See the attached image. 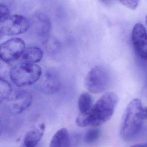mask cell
Listing matches in <instances>:
<instances>
[{"label":"cell","instance_id":"6da1fadb","mask_svg":"<svg viewBox=\"0 0 147 147\" xmlns=\"http://www.w3.org/2000/svg\"><path fill=\"white\" fill-rule=\"evenodd\" d=\"M118 100L117 95L115 93L105 94L89 111L79 114L76 124L80 127H85L97 126L105 123L113 115Z\"/></svg>","mask_w":147,"mask_h":147},{"label":"cell","instance_id":"7a4b0ae2","mask_svg":"<svg viewBox=\"0 0 147 147\" xmlns=\"http://www.w3.org/2000/svg\"><path fill=\"white\" fill-rule=\"evenodd\" d=\"M143 107L141 100L135 99L127 105L120 129L121 138L130 140L135 137L142 129Z\"/></svg>","mask_w":147,"mask_h":147},{"label":"cell","instance_id":"3957f363","mask_svg":"<svg viewBox=\"0 0 147 147\" xmlns=\"http://www.w3.org/2000/svg\"><path fill=\"white\" fill-rule=\"evenodd\" d=\"M42 75V69L38 65L25 62L13 67L10 76L17 86L25 87L36 83Z\"/></svg>","mask_w":147,"mask_h":147},{"label":"cell","instance_id":"277c9868","mask_svg":"<svg viewBox=\"0 0 147 147\" xmlns=\"http://www.w3.org/2000/svg\"><path fill=\"white\" fill-rule=\"evenodd\" d=\"M111 76L108 70L102 66H96L88 72L85 78L86 88L92 93L105 91L110 84Z\"/></svg>","mask_w":147,"mask_h":147},{"label":"cell","instance_id":"5b68a950","mask_svg":"<svg viewBox=\"0 0 147 147\" xmlns=\"http://www.w3.org/2000/svg\"><path fill=\"white\" fill-rule=\"evenodd\" d=\"M30 27V20L22 15H12L0 21V32L4 36L20 35L27 31Z\"/></svg>","mask_w":147,"mask_h":147},{"label":"cell","instance_id":"8992f818","mask_svg":"<svg viewBox=\"0 0 147 147\" xmlns=\"http://www.w3.org/2000/svg\"><path fill=\"white\" fill-rule=\"evenodd\" d=\"M31 94L24 90L18 91L5 100V108L12 114L22 113L27 109L32 102Z\"/></svg>","mask_w":147,"mask_h":147},{"label":"cell","instance_id":"52a82bcc","mask_svg":"<svg viewBox=\"0 0 147 147\" xmlns=\"http://www.w3.org/2000/svg\"><path fill=\"white\" fill-rule=\"evenodd\" d=\"M25 50V44L23 39L14 38L7 40L0 46L1 60L7 62L18 59Z\"/></svg>","mask_w":147,"mask_h":147},{"label":"cell","instance_id":"ba28073f","mask_svg":"<svg viewBox=\"0 0 147 147\" xmlns=\"http://www.w3.org/2000/svg\"><path fill=\"white\" fill-rule=\"evenodd\" d=\"M131 41L137 54L143 60L147 61V32L142 24L138 23L134 26Z\"/></svg>","mask_w":147,"mask_h":147},{"label":"cell","instance_id":"9c48e42d","mask_svg":"<svg viewBox=\"0 0 147 147\" xmlns=\"http://www.w3.org/2000/svg\"><path fill=\"white\" fill-rule=\"evenodd\" d=\"M37 82V88L42 92L54 94L60 90L61 80L58 74L55 70L49 69L41 76Z\"/></svg>","mask_w":147,"mask_h":147},{"label":"cell","instance_id":"30bf717a","mask_svg":"<svg viewBox=\"0 0 147 147\" xmlns=\"http://www.w3.org/2000/svg\"><path fill=\"white\" fill-rule=\"evenodd\" d=\"M35 34L42 38L49 36L51 30V23L49 17L45 13L37 12L35 13L30 21V27Z\"/></svg>","mask_w":147,"mask_h":147},{"label":"cell","instance_id":"8fae6325","mask_svg":"<svg viewBox=\"0 0 147 147\" xmlns=\"http://www.w3.org/2000/svg\"><path fill=\"white\" fill-rule=\"evenodd\" d=\"M44 123H41L35 129L29 131L25 136L24 143L26 147H34L41 140L45 130Z\"/></svg>","mask_w":147,"mask_h":147},{"label":"cell","instance_id":"7c38bea8","mask_svg":"<svg viewBox=\"0 0 147 147\" xmlns=\"http://www.w3.org/2000/svg\"><path fill=\"white\" fill-rule=\"evenodd\" d=\"M69 133L67 129L62 128L57 131L51 141L50 147H68L70 145Z\"/></svg>","mask_w":147,"mask_h":147},{"label":"cell","instance_id":"4fadbf2b","mask_svg":"<svg viewBox=\"0 0 147 147\" xmlns=\"http://www.w3.org/2000/svg\"><path fill=\"white\" fill-rule=\"evenodd\" d=\"M43 56L42 51L36 47H29L25 50L22 55V58L25 62L34 63L40 62Z\"/></svg>","mask_w":147,"mask_h":147},{"label":"cell","instance_id":"5bb4252c","mask_svg":"<svg viewBox=\"0 0 147 147\" xmlns=\"http://www.w3.org/2000/svg\"><path fill=\"white\" fill-rule=\"evenodd\" d=\"M78 108L80 112L85 113L89 111L92 105V96L88 93H83L78 100Z\"/></svg>","mask_w":147,"mask_h":147},{"label":"cell","instance_id":"9a60e30c","mask_svg":"<svg viewBox=\"0 0 147 147\" xmlns=\"http://www.w3.org/2000/svg\"><path fill=\"white\" fill-rule=\"evenodd\" d=\"M44 45L46 51L51 54L57 53L61 48V45L57 39L52 37H48L45 38Z\"/></svg>","mask_w":147,"mask_h":147},{"label":"cell","instance_id":"2e32d148","mask_svg":"<svg viewBox=\"0 0 147 147\" xmlns=\"http://www.w3.org/2000/svg\"><path fill=\"white\" fill-rule=\"evenodd\" d=\"M12 87L5 79L1 78L0 80V100L2 102L7 99L12 93Z\"/></svg>","mask_w":147,"mask_h":147},{"label":"cell","instance_id":"e0dca14e","mask_svg":"<svg viewBox=\"0 0 147 147\" xmlns=\"http://www.w3.org/2000/svg\"><path fill=\"white\" fill-rule=\"evenodd\" d=\"M100 135V130L98 128L94 127L88 129L85 133L84 140L87 143H92L96 142Z\"/></svg>","mask_w":147,"mask_h":147},{"label":"cell","instance_id":"ac0fdd59","mask_svg":"<svg viewBox=\"0 0 147 147\" xmlns=\"http://www.w3.org/2000/svg\"><path fill=\"white\" fill-rule=\"evenodd\" d=\"M13 67L9 62L1 60L0 75L1 78L5 79L7 75L10 76Z\"/></svg>","mask_w":147,"mask_h":147},{"label":"cell","instance_id":"d6986e66","mask_svg":"<svg viewBox=\"0 0 147 147\" xmlns=\"http://www.w3.org/2000/svg\"><path fill=\"white\" fill-rule=\"evenodd\" d=\"M124 6L131 10H136L139 3V0H119Z\"/></svg>","mask_w":147,"mask_h":147},{"label":"cell","instance_id":"ffe728a7","mask_svg":"<svg viewBox=\"0 0 147 147\" xmlns=\"http://www.w3.org/2000/svg\"><path fill=\"white\" fill-rule=\"evenodd\" d=\"M10 16V10L4 4L0 5V21L3 20Z\"/></svg>","mask_w":147,"mask_h":147},{"label":"cell","instance_id":"44dd1931","mask_svg":"<svg viewBox=\"0 0 147 147\" xmlns=\"http://www.w3.org/2000/svg\"><path fill=\"white\" fill-rule=\"evenodd\" d=\"M100 1L104 5L109 6L113 3L114 0H100Z\"/></svg>","mask_w":147,"mask_h":147},{"label":"cell","instance_id":"7402d4cb","mask_svg":"<svg viewBox=\"0 0 147 147\" xmlns=\"http://www.w3.org/2000/svg\"><path fill=\"white\" fill-rule=\"evenodd\" d=\"M142 116L144 119H147V107H143Z\"/></svg>","mask_w":147,"mask_h":147},{"label":"cell","instance_id":"603a6c76","mask_svg":"<svg viewBox=\"0 0 147 147\" xmlns=\"http://www.w3.org/2000/svg\"><path fill=\"white\" fill-rule=\"evenodd\" d=\"M132 146H134V147H147V142L138 144L136 145H132Z\"/></svg>","mask_w":147,"mask_h":147},{"label":"cell","instance_id":"cb8c5ba5","mask_svg":"<svg viewBox=\"0 0 147 147\" xmlns=\"http://www.w3.org/2000/svg\"><path fill=\"white\" fill-rule=\"evenodd\" d=\"M145 21H146V23L147 25V16H146V18H145Z\"/></svg>","mask_w":147,"mask_h":147}]
</instances>
